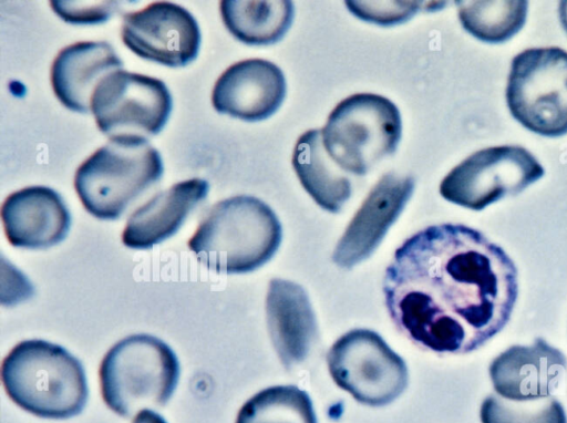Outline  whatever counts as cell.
<instances>
[{
  "mask_svg": "<svg viewBox=\"0 0 567 423\" xmlns=\"http://www.w3.org/2000/svg\"><path fill=\"white\" fill-rule=\"evenodd\" d=\"M1 218L9 243L19 248L52 247L64 240L71 228L63 198L45 186H30L9 195Z\"/></svg>",
  "mask_w": 567,
  "mask_h": 423,
  "instance_id": "15",
  "label": "cell"
},
{
  "mask_svg": "<svg viewBox=\"0 0 567 423\" xmlns=\"http://www.w3.org/2000/svg\"><path fill=\"white\" fill-rule=\"evenodd\" d=\"M425 1H346L348 10L357 18L378 25L389 27L410 20L420 10H430Z\"/></svg>",
  "mask_w": 567,
  "mask_h": 423,
  "instance_id": "24",
  "label": "cell"
},
{
  "mask_svg": "<svg viewBox=\"0 0 567 423\" xmlns=\"http://www.w3.org/2000/svg\"><path fill=\"white\" fill-rule=\"evenodd\" d=\"M220 14L228 31L249 45H269L280 41L295 18L291 1L224 0Z\"/></svg>",
  "mask_w": 567,
  "mask_h": 423,
  "instance_id": "20",
  "label": "cell"
},
{
  "mask_svg": "<svg viewBox=\"0 0 567 423\" xmlns=\"http://www.w3.org/2000/svg\"><path fill=\"white\" fill-rule=\"evenodd\" d=\"M133 423H167V422L157 412L150 410V409H144L136 414Z\"/></svg>",
  "mask_w": 567,
  "mask_h": 423,
  "instance_id": "26",
  "label": "cell"
},
{
  "mask_svg": "<svg viewBox=\"0 0 567 423\" xmlns=\"http://www.w3.org/2000/svg\"><path fill=\"white\" fill-rule=\"evenodd\" d=\"M412 176L384 174L363 200L332 254L341 268H351L367 259L403 212L414 190Z\"/></svg>",
  "mask_w": 567,
  "mask_h": 423,
  "instance_id": "12",
  "label": "cell"
},
{
  "mask_svg": "<svg viewBox=\"0 0 567 423\" xmlns=\"http://www.w3.org/2000/svg\"><path fill=\"white\" fill-rule=\"evenodd\" d=\"M122 66L110 43L76 42L62 49L52 63L53 92L66 109L87 113L99 83Z\"/></svg>",
  "mask_w": 567,
  "mask_h": 423,
  "instance_id": "17",
  "label": "cell"
},
{
  "mask_svg": "<svg viewBox=\"0 0 567 423\" xmlns=\"http://www.w3.org/2000/svg\"><path fill=\"white\" fill-rule=\"evenodd\" d=\"M122 40L145 60L181 68L197 58L202 34L188 10L173 2L159 1L124 17Z\"/></svg>",
  "mask_w": 567,
  "mask_h": 423,
  "instance_id": "11",
  "label": "cell"
},
{
  "mask_svg": "<svg viewBox=\"0 0 567 423\" xmlns=\"http://www.w3.org/2000/svg\"><path fill=\"white\" fill-rule=\"evenodd\" d=\"M545 175L536 157L518 145L480 149L457 164L442 179L440 194L447 202L482 210L523 192Z\"/></svg>",
  "mask_w": 567,
  "mask_h": 423,
  "instance_id": "9",
  "label": "cell"
},
{
  "mask_svg": "<svg viewBox=\"0 0 567 423\" xmlns=\"http://www.w3.org/2000/svg\"><path fill=\"white\" fill-rule=\"evenodd\" d=\"M458 19L471 35L486 43H503L524 27L527 19V1H455Z\"/></svg>",
  "mask_w": 567,
  "mask_h": 423,
  "instance_id": "21",
  "label": "cell"
},
{
  "mask_svg": "<svg viewBox=\"0 0 567 423\" xmlns=\"http://www.w3.org/2000/svg\"><path fill=\"white\" fill-rule=\"evenodd\" d=\"M482 423H567L561 403L547 396L532 401H513L491 394L481 406Z\"/></svg>",
  "mask_w": 567,
  "mask_h": 423,
  "instance_id": "23",
  "label": "cell"
},
{
  "mask_svg": "<svg viewBox=\"0 0 567 423\" xmlns=\"http://www.w3.org/2000/svg\"><path fill=\"white\" fill-rule=\"evenodd\" d=\"M236 423H318L309 394L296 385L267 388L239 410Z\"/></svg>",
  "mask_w": 567,
  "mask_h": 423,
  "instance_id": "22",
  "label": "cell"
},
{
  "mask_svg": "<svg viewBox=\"0 0 567 423\" xmlns=\"http://www.w3.org/2000/svg\"><path fill=\"white\" fill-rule=\"evenodd\" d=\"M266 318L282 365L290 370L305 362L318 338L315 312L306 290L290 280L271 279L266 296Z\"/></svg>",
  "mask_w": 567,
  "mask_h": 423,
  "instance_id": "16",
  "label": "cell"
},
{
  "mask_svg": "<svg viewBox=\"0 0 567 423\" xmlns=\"http://www.w3.org/2000/svg\"><path fill=\"white\" fill-rule=\"evenodd\" d=\"M282 239L281 224L261 199L238 195L215 204L188 241L200 264L219 274H246L268 262Z\"/></svg>",
  "mask_w": 567,
  "mask_h": 423,
  "instance_id": "2",
  "label": "cell"
},
{
  "mask_svg": "<svg viewBox=\"0 0 567 423\" xmlns=\"http://www.w3.org/2000/svg\"><path fill=\"white\" fill-rule=\"evenodd\" d=\"M172 109L173 99L163 81L125 70L105 76L91 100L96 125L110 138L148 140L164 128Z\"/></svg>",
  "mask_w": 567,
  "mask_h": 423,
  "instance_id": "10",
  "label": "cell"
},
{
  "mask_svg": "<svg viewBox=\"0 0 567 423\" xmlns=\"http://www.w3.org/2000/svg\"><path fill=\"white\" fill-rule=\"evenodd\" d=\"M321 136L326 152L343 172L363 176L396 151L401 114L382 95L353 94L331 111Z\"/></svg>",
  "mask_w": 567,
  "mask_h": 423,
  "instance_id": "6",
  "label": "cell"
},
{
  "mask_svg": "<svg viewBox=\"0 0 567 423\" xmlns=\"http://www.w3.org/2000/svg\"><path fill=\"white\" fill-rule=\"evenodd\" d=\"M1 378L9 398L40 417L69 419L80 414L87 402L81 361L45 340L19 342L4 358Z\"/></svg>",
  "mask_w": 567,
  "mask_h": 423,
  "instance_id": "3",
  "label": "cell"
},
{
  "mask_svg": "<svg viewBox=\"0 0 567 423\" xmlns=\"http://www.w3.org/2000/svg\"><path fill=\"white\" fill-rule=\"evenodd\" d=\"M512 116L538 135L567 134V51L532 48L512 61L506 85Z\"/></svg>",
  "mask_w": 567,
  "mask_h": 423,
  "instance_id": "7",
  "label": "cell"
},
{
  "mask_svg": "<svg viewBox=\"0 0 567 423\" xmlns=\"http://www.w3.org/2000/svg\"><path fill=\"white\" fill-rule=\"evenodd\" d=\"M159 152L143 137H114L76 169L75 190L94 217L115 220L161 179Z\"/></svg>",
  "mask_w": 567,
  "mask_h": 423,
  "instance_id": "4",
  "label": "cell"
},
{
  "mask_svg": "<svg viewBox=\"0 0 567 423\" xmlns=\"http://www.w3.org/2000/svg\"><path fill=\"white\" fill-rule=\"evenodd\" d=\"M293 169L306 192L324 210L339 213L351 196V180L330 158L321 130H309L297 141Z\"/></svg>",
  "mask_w": 567,
  "mask_h": 423,
  "instance_id": "19",
  "label": "cell"
},
{
  "mask_svg": "<svg viewBox=\"0 0 567 423\" xmlns=\"http://www.w3.org/2000/svg\"><path fill=\"white\" fill-rule=\"evenodd\" d=\"M327 363L331 378L358 402L383 406L406 389L408 368L374 331L354 329L329 349Z\"/></svg>",
  "mask_w": 567,
  "mask_h": 423,
  "instance_id": "8",
  "label": "cell"
},
{
  "mask_svg": "<svg viewBox=\"0 0 567 423\" xmlns=\"http://www.w3.org/2000/svg\"><path fill=\"white\" fill-rule=\"evenodd\" d=\"M179 374V361L167 343L151 334H132L115 343L102 360V396L113 412L131 417L144 407L164 406Z\"/></svg>",
  "mask_w": 567,
  "mask_h": 423,
  "instance_id": "5",
  "label": "cell"
},
{
  "mask_svg": "<svg viewBox=\"0 0 567 423\" xmlns=\"http://www.w3.org/2000/svg\"><path fill=\"white\" fill-rule=\"evenodd\" d=\"M208 192L207 180L190 178L156 194L130 216L122 234L123 244L133 249H148L168 239Z\"/></svg>",
  "mask_w": 567,
  "mask_h": 423,
  "instance_id": "18",
  "label": "cell"
},
{
  "mask_svg": "<svg viewBox=\"0 0 567 423\" xmlns=\"http://www.w3.org/2000/svg\"><path fill=\"white\" fill-rule=\"evenodd\" d=\"M566 370L563 352L537 338L530 345H513L497 355L489 375L499 396L532 401L550 396Z\"/></svg>",
  "mask_w": 567,
  "mask_h": 423,
  "instance_id": "14",
  "label": "cell"
},
{
  "mask_svg": "<svg viewBox=\"0 0 567 423\" xmlns=\"http://www.w3.org/2000/svg\"><path fill=\"white\" fill-rule=\"evenodd\" d=\"M383 295L396 329L416 345L467 353L507 324L518 295L517 268L481 231L432 225L395 250Z\"/></svg>",
  "mask_w": 567,
  "mask_h": 423,
  "instance_id": "1",
  "label": "cell"
},
{
  "mask_svg": "<svg viewBox=\"0 0 567 423\" xmlns=\"http://www.w3.org/2000/svg\"><path fill=\"white\" fill-rule=\"evenodd\" d=\"M118 1H51L52 10L65 22L96 24L107 21L121 8Z\"/></svg>",
  "mask_w": 567,
  "mask_h": 423,
  "instance_id": "25",
  "label": "cell"
},
{
  "mask_svg": "<svg viewBox=\"0 0 567 423\" xmlns=\"http://www.w3.org/2000/svg\"><path fill=\"white\" fill-rule=\"evenodd\" d=\"M559 21L567 32V0L560 1L558 7Z\"/></svg>",
  "mask_w": 567,
  "mask_h": 423,
  "instance_id": "27",
  "label": "cell"
},
{
  "mask_svg": "<svg viewBox=\"0 0 567 423\" xmlns=\"http://www.w3.org/2000/svg\"><path fill=\"white\" fill-rule=\"evenodd\" d=\"M286 92V79L279 66L267 60L248 59L230 65L218 78L212 102L220 114L258 122L277 112Z\"/></svg>",
  "mask_w": 567,
  "mask_h": 423,
  "instance_id": "13",
  "label": "cell"
}]
</instances>
